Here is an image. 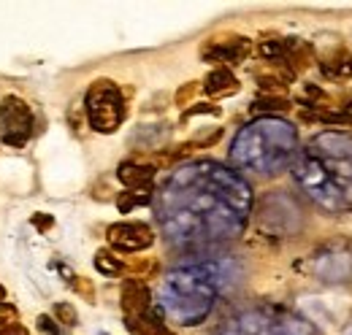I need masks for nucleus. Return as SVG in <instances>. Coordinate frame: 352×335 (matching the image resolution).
I'll list each match as a JSON object with an SVG mask.
<instances>
[{"label": "nucleus", "instance_id": "obj_3", "mask_svg": "<svg viewBox=\"0 0 352 335\" xmlns=\"http://www.w3.org/2000/svg\"><path fill=\"white\" fill-rule=\"evenodd\" d=\"M250 54H252V41L247 36H239V33L212 36L209 41H204V46H201V60L204 62H217V68L239 65Z\"/></svg>", "mask_w": 352, "mask_h": 335}, {"label": "nucleus", "instance_id": "obj_18", "mask_svg": "<svg viewBox=\"0 0 352 335\" xmlns=\"http://www.w3.org/2000/svg\"><path fill=\"white\" fill-rule=\"evenodd\" d=\"M198 114H214V117H220L222 108H220V106H214V103H195V106L184 108L182 122H187V119H192V117H198Z\"/></svg>", "mask_w": 352, "mask_h": 335}, {"label": "nucleus", "instance_id": "obj_14", "mask_svg": "<svg viewBox=\"0 0 352 335\" xmlns=\"http://www.w3.org/2000/svg\"><path fill=\"white\" fill-rule=\"evenodd\" d=\"M252 111H271V114H287L293 111V103L287 97H271V95H261L252 103Z\"/></svg>", "mask_w": 352, "mask_h": 335}, {"label": "nucleus", "instance_id": "obj_19", "mask_svg": "<svg viewBox=\"0 0 352 335\" xmlns=\"http://www.w3.org/2000/svg\"><path fill=\"white\" fill-rule=\"evenodd\" d=\"M0 335H28V327L19 325L16 314H8V316H0Z\"/></svg>", "mask_w": 352, "mask_h": 335}, {"label": "nucleus", "instance_id": "obj_8", "mask_svg": "<svg viewBox=\"0 0 352 335\" xmlns=\"http://www.w3.org/2000/svg\"><path fill=\"white\" fill-rule=\"evenodd\" d=\"M314 62V46L301 38H285V49H282V65H287L296 76L311 68Z\"/></svg>", "mask_w": 352, "mask_h": 335}, {"label": "nucleus", "instance_id": "obj_6", "mask_svg": "<svg viewBox=\"0 0 352 335\" xmlns=\"http://www.w3.org/2000/svg\"><path fill=\"white\" fill-rule=\"evenodd\" d=\"M120 305H122V314L125 319H138L144 314L152 311V290L146 281L141 279H125L122 281V290H120Z\"/></svg>", "mask_w": 352, "mask_h": 335}, {"label": "nucleus", "instance_id": "obj_5", "mask_svg": "<svg viewBox=\"0 0 352 335\" xmlns=\"http://www.w3.org/2000/svg\"><path fill=\"white\" fill-rule=\"evenodd\" d=\"M314 62L320 68V73L328 82H350L352 79V51L344 46V41H336L331 46L314 49Z\"/></svg>", "mask_w": 352, "mask_h": 335}, {"label": "nucleus", "instance_id": "obj_21", "mask_svg": "<svg viewBox=\"0 0 352 335\" xmlns=\"http://www.w3.org/2000/svg\"><path fill=\"white\" fill-rule=\"evenodd\" d=\"M30 222H33V224H36L41 233H46V230L54 224V219H52V216H46L44 211H41V213H33V219H30Z\"/></svg>", "mask_w": 352, "mask_h": 335}, {"label": "nucleus", "instance_id": "obj_17", "mask_svg": "<svg viewBox=\"0 0 352 335\" xmlns=\"http://www.w3.org/2000/svg\"><path fill=\"white\" fill-rule=\"evenodd\" d=\"M71 290L76 294H82L87 303H95V287L87 276H71Z\"/></svg>", "mask_w": 352, "mask_h": 335}, {"label": "nucleus", "instance_id": "obj_16", "mask_svg": "<svg viewBox=\"0 0 352 335\" xmlns=\"http://www.w3.org/2000/svg\"><path fill=\"white\" fill-rule=\"evenodd\" d=\"M198 89H201V82H187L182 84L179 89H176L174 95V103L179 106V108H190V100L198 95Z\"/></svg>", "mask_w": 352, "mask_h": 335}, {"label": "nucleus", "instance_id": "obj_2", "mask_svg": "<svg viewBox=\"0 0 352 335\" xmlns=\"http://www.w3.org/2000/svg\"><path fill=\"white\" fill-rule=\"evenodd\" d=\"M33 127L36 119L28 100H22L19 95H6L0 100V132L8 146L22 149L33 138Z\"/></svg>", "mask_w": 352, "mask_h": 335}, {"label": "nucleus", "instance_id": "obj_11", "mask_svg": "<svg viewBox=\"0 0 352 335\" xmlns=\"http://www.w3.org/2000/svg\"><path fill=\"white\" fill-rule=\"evenodd\" d=\"M125 327H128L133 335H176L166 327V322H163L160 314H155V311H149V314H144V316H138V319H125Z\"/></svg>", "mask_w": 352, "mask_h": 335}, {"label": "nucleus", "instance_id": "obj_10", "mask_svg": "<svg viewBox=\"0 0 352 335\" xmlns=\"http://www.w3.org/2000/svg\"><path fill=\"white\" fill-rule=\"evenodd\" d=\"M92 265L100 276L106 279H117V276H125V257H120L117 251L111 249H98L92 257Z\"/></svg>", "mask_w": 352, "mask_h": 335}, {"label": "nucleus", "instance_id": "obj_20", "mask_svg": "<svg viewBox=\"0 0 352 335\" xmlns=\"http://www.w3.org/2000/svg\"><path fill=\"white\" fill-rule=\"evenodd\" d=\"M36 325H38V330H41V333H46V335H63V327H60V325H57V322H54L49 314H41Z\"/></svg>", "mask_w": 352, "mask_h": 335}, {"label": "nucleus", "instance_id": "obj_9", "mask_svg": "<svg viewBox=\"0 0 352 335\" xmlns=\"http://www.w3.org/2000/svg\"><path fill=\"white\" fill-rule=\"evenodd\" d=\"M201 89L209 95V97H230L241 89V84L236 79V73L230 68H214L206 73V79L201 82Z\"/></svg>", "mask_w": 352, "mask_h": 335}, {"label": "nucleus", "instance_id": "obj_23", "mask_svg": "<svg viewBox=\"0 0 352 335\" xmlns=\"http://www.w3.org/2000/svg\"><path fill=\"white\" fill-rule=\"evenodd\" d=\"M3 303H6V290L0 287V305H3Z\"/></svg>", "mask_w": 352, "mask_h": 335}, {"label": "nucleus", "instance_id": "obj_22", "mask_svg": "<svg viewBox=\"0 0 352 335\" xmlns=\"http://www.w3.org/2000/svg\"><path fill=\"white\" fill-rule=\"evenodd\" d=\"M339 114L347 117V119L352 122V92H347V95L339 100Z\"/></svg>", "mask_w": 352, "mask_h": 335}, {"label": "nucleus", "instance_id": "obj_1", "mask_svg": "<svg viewBox=\"0 0 352 335\" xmlns=\"http://www.w3.org/2000/svg\"><path fill=\"white\" fill-rule=\"evenodd\" d=\"M85 114L95 132L100 135L117 132L128 117V100L120 84L111 79H95L85 95Z\"/></svg>", "mask_w": 352, "mask_h": 335}, {"label": "nucleus", "instance_id": "obj_4", "mask_svg": "<svg viewBox=\"0 0 352 335\" xmlns=\"http://www.w3.org/2000/svg\"><path fill=\"white\" fill-rule=\"evenodd\" d=\"M106 241L117 254H141L155 244V230L146 222H114L106 230Z\"/></svg>", "mask_w": 352, "mask_h": 335}, {"label": "nucleus", "instance_id": "obj_13", "mask_svg": "<svg viewBox=\"0 0 352 335\" xmlns=\"http://www.w3.org/2000/svg\"><path fill=\"white\" fill-rule=\"evenodd\" d=\"M149 200H152V189H125V192L117 195L114 203H117L120 213H131L138 206H146Z\"/></svg>", "mask_w": 352, "mask_h": 335}, {"label": "nucleus", "instance_id": "obj_7", "mask_svg": "<svg viewBox=\"0 0 352 335\" xmlns=\"http://www.w3.org/2000/svg\"><path fill=\"white\" fill-rule=\"evenodd\" d=\"M157 168L146 163L144 157H133L117 165V178L125 189H152V178H155Z\"/></svg>", "mask_w": 352, "mask_h": 335}, {"label": "nucleus", "instance_id": "obj_12", "mask_svg": "<svg viewBox=\"0 0 352 335\" xmlns=\"http://www.w3.org/2000/svg\"><path fill=\"white\" fill-rule=\"evenodd\" d=\"M157 270H160V262L155 257H131V259H125V276H131V279L146 281Z\"/></svg>", "mask_w": 352, "mask_h": 335}, {"label": "nucleus", "instance_id": "obj_15", "mask_svg": "<svg viewBox=\"0 0 352 335\" xmlns=\"http://www.w3.org/2000/svg\"><path fill=\"white\" fill-rule=\"evenodd\" d=\"M52 319L54 322H60L63 327H76L79 325V314H76V308L71 305V303H54V308H52Z\"/></svg>", "mask_w": 352, "mask_h": 335}]
</instances>
